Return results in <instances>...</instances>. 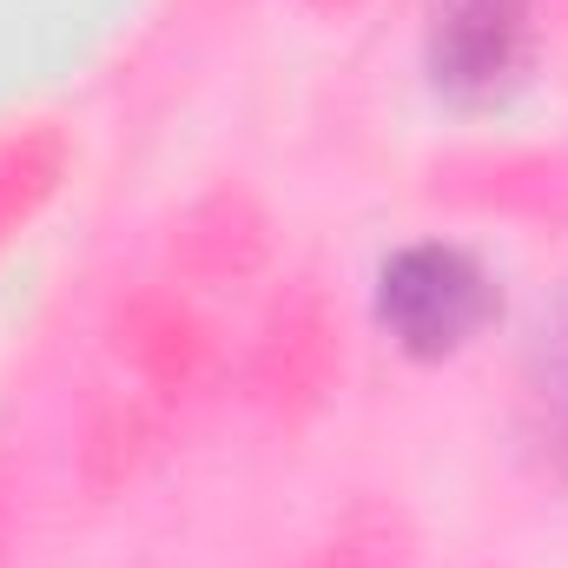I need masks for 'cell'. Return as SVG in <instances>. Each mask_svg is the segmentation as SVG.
<instances>
[{
  "mask_svg": "<svg viewBox=\"0 0 568 568\" xmlns=\"http://www.w3.org/2000/svg\"><path fill=\"white\" fill-rule=\"evenodd\" d=\"M496 311H503V278L463 239H410L371 278L377 331L417 364H443L463 344H476L496 324Z\"/></svg>",
  "mask_w": 568,
  "mask_h": 568,
  "instance_id": "1",
  "label": "cell"
},
{
  "mask_svg": "<svg viewBox=\"0 0 568 568\" xmlns=\"http://www.w3.org/2000/svg\"><path fill=\"white\" fill-rule=\"evenodd\" d=\"M536 0H436L424 33L429 87L456 106H496L529 73Z\"/></svg>",
  "mask_w": 568,
  "mask_h": 568,
  "instance_id": "2",
  "label": "cell"
},
{
  "mask_svg": "<svg viewBox=\"0 0 568 568\" xmlns=\"http://www.w3.org/2000/svg\"><path fill=\"white\" fill-rule=\"evenodd\" d=\"M331 377H337V324H331L324 297L297 291V297L272 304V317L258 324L252 357H245L252 404L272 410V417H304V410L324 404Z\"/></svg>",
  "mask_w": 568,
  "mask_h": 568,
  "instance_id": "3",
  "label": "cell"
},
{
  "mask_svg": "<svg viewBox=\"0 0 568 568\" xmlns=\"http://www.w3.org/2000/svg\"><path fill=\"white\" fill-rule=\"evenodd\" d=\"M113 344L152 410H179L212 377V331L179 291H133L113 317Z\"/></svg>",
  "mask_w": 568,
  "mask_h": 568,
  "instance_id": "4",
  "label": "cell"
},
{
  "mask_svg": "<svg viewBox=\"0 0 568 568\" xmlns=\"http://www.w3.org/2000/svg\"><path fill=\"white\" fill-rule=\"evenodd\" d=\"M265 245H272L265 212L245 192H212V199H199L179 219V232H172V272L192 284L252 278L258 258H265Z\"/></svg>",
  "mask_w": 568,
  "mask_h": 568,
  "instance_id": "5",
  "label": "cell"
},
{
  "mask_svg": "<svg viewBox=\"0 0 568 568\" xmlns=\"http://www.w3.org/2000/svg\"><path fill=\"white\" fill-rule=\"evenodd\" d=\"M523 443L549 476L568 483V284L523 351Z\"/></svg>",
  "mask_w": 568,
  "mask_h": 568,
  "instance_id": "6",
  "label": "cell"
},
{
  "mask_svg": "<svg viewBox=\"0 0 568 568\" xmlns=\"http://www.w3.org/2000/svg\"><path fill=\"white\" fill-rule=\"evenodd\" d=\"M469 172L476 179L449 172V192L469 205H489V212H556L568 199V172L556 159H483Z\"/></svg>",
  "mask_w": 568,
  "mask_h": 568,
  "instance_id": "7",
  "label": "cell"
},
{
  "mask_svg": "<svg viewBox=\"0 0 568 568\" xmlns=\"http://www.w3.org/2000/svg\"><path fill=\"white\" fill-rule=\"evenodd\" d=\"M159 417H165V410H152L140 390H126L120 404H106V410L93 417V429H87V483H93V489L126 483L145 456H152V443H159Z\"/></svg>",
  "mask_w": 568,
  "mask_h": 568,
  "instance_id": "8",
  "label": "cell"
},
{
  "mask_svg": "<svg viewBox=\"0 0 568 568\" xmlns=\"http://www.w3.org/2000/svg\"><path fill=\"white\" fill-rule=\"evenodd\" d=\"M304 568H410V529L384 503H357L331 523V536L311 549Z\"/></svg>",
  "mask_w": 568,
  "mask_h": 568,
  "instance_id": "9",
  "label": "cell"
},
{
  "mask_svg": "<svg viewBox=\"0 0 568 568\" xmlns=\"http://www.w3.org/2000/svg\"><path fill=\"white\" fill-rule=\"evenodd\" d=\"M60 165H67V152L53 133H27V140L0 145V239L60 185Z\"/></svg>",
  "mask_w": 568,
  "mask_h": 568,
  "instance_id": "10",
  "label": "cell"
},
{
  "mask_svg": "<svg viewBox=\"0 0 568 568\" xmlns=\"http://www.w3.org/2000/svg\"><path fill=\"white\" fill-rule=\"evenodd\" d=\"M317 7H351V0H317Z\"/></svg>",
  "mask_w": 568,
  "mask_h": 568,
  "instance_id": "11",
  "label": "cell"
}]
</instances>
